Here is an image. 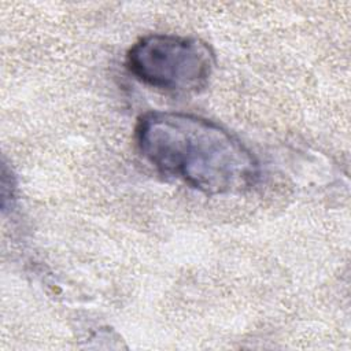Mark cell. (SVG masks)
Listing matches in <instances>:
<instances>
[{
	"label": "cell",
	"mask_w": 351,
	"mask_h": 351,
	"mask_svg": "<svg viewBox=\"0 0 351 351\" xmlns=\"http://www.w3.org/2000/svg\"><path fill=\"white\" fill-rule=\"evenodd\" d=\"M141 156L160 174L206 195H229L252 186L259 163L228 129L199 115L143 114L136 125Z\"/></svg>",
	"instance_id": "6da1fadb"
},
{
	"label": "cell",
	"mask_w": 351,
	"mask_h": 351,
	"mask_svg": "<svg viewBox=\"0 0 351 351\" xmlns=\"http://www.w3.org/2000/svg\"><path fill=\"white\" fill-rule=\"evenodd\" d=\"M214 66L215 56L207 43L177 34L141 37L126 55V67L136 80L174 95L203 90Z\"/></svg>",
	"instance_id": "7a4b0ae2"
}]
</instances>
